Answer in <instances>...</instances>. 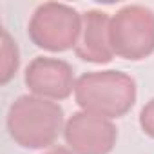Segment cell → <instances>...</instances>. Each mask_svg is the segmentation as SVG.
I'll list each match as a JSON object with an SVG mask.
<instances>
[{
  "label": "cell",
  "mask_w": 154,
  "mask_h": 154,
  "mask_svg": "<svg viewBox=\"0 0 154 154\" xmlns=\"http://www.w3.org/2000/svg\"><path fill=\"white\" fill-rule=\"evenodd\" d=\"M6 125L11 140L22 149H47L63 132V109L56 102L22 94L9 105Z\"/></svg>",
  "instance_id": "obj_1"
},
{
  "label": "cell",
  "mask_w": 154,
  "mask_h": 154,
  "mask_svg": "<svg viewBox=\"0 0 154 154\" xmlns=\"http://www.w3.org/2000/svg\"><path fill=\"white\" fill-rule=\"evenodd\" d=\"M138 89L123 71H91L76 78L74 100L85 112L109 120L125 116L136 103Z\"/></svg>",
  "instance_id": "obj_2"
},
{
  "label": "cell",
  "mask_w": 154,
  "mask_h": 154,
  "mask_svg": "<svg viewBox=\"0 0 154 154\" xmlns=\"http://www.w3.org/2000/svg\"><path fill=\"white\" fill-rule=\"evenodd\" d=\"M82 20L84 17L69 4L44 2L29 18L27 36L38 49L63 53L74 49L78 44Z\"/></svg>",
  "instance_id": "obj_3"
},
{
  "label": "cell",
  "mask_w": 154,
  "mask_h": 154,
  "mask_svg": "<svg viewBox=\"0 0 154 154\" xmlns=\"http://www.w3.org/2000/svg\"><path fill=\"white\" fill-rule=\"evenodd\" d=\"M109 38L114 56L140 62L154 53V11L141 4L120 8L111 17Z\"/></svg>",
  "instance_id": "obj_4"
},
{
  "label": "cell",
  "mask_w": 154,
  "mask_h": 154,
  "mask_svg": "<svg viewBox=\"0 0 154 154\" xmlns=\"http://www.w3.org/2000/svg\"><path fill=\"white\" fill-rule=\"evenodd\" d=\"M63 140L74 154H111L118 141V129L109 118L78 111L65 122Z\"/></svg>",
  "instance_id": "obj_5"
},
{
  "label": "cell",
  "mask_w": 154,
  "mask_h": 154,
  "mask_svg": "<svg viewBox=\"0 0 154 154\" xmlns=\"http://www.w3.org/2000/svg\"><path fill=\"white\" fill-rule=\"evenodd\" d=\"M24 82L27 89L40 98L60 102L74 93V71L72 65L62 58L36 56L26 67Z\"/></svg>",
  "instance_id": "obj_6"
},
{
  "label": "cell",
  "mask_w": 154,
  "mask_h": 154,
  "mask_svg": "<svg viewBox=\"0 0 154 154\" xmlns=\"http://www.w3.org/2000/svg\"><path fill=\"white\" fill-rule=\"evenodd\" d=\"M82 17H84L82 33L78 38V44L74 47L76 56L84 62L98 63V65L112 62L114 53L109 38L111 17L100 9H89Z\"/></svg>",
  "instance_id": "obj_7"
},
{
  "label": "cell",
  "mask_w": 154,
  "mask_h": 154,
  "mask_svg": "<svg viewBox=\"0 0 154 154\" xmlns=\"http://www.w3.org/2000/svg\"><path fill=\"white\" fill-rule=\"evenodd\" d=\"M20 65V53L17 42L11 38L8 29H2V72H0V84H9Z\"/></svg>",
  "instance_id": "obj_8"
},
{
  "label": "cell",
  "mask_w": 154,
  "mask_h": 154,
  "mask_svg": "<svg viewBox=\"0 0 154 154\" xmlns=\"http://www.w3.org/2000/svg\"><path fill=\"white\" fill-rule=\"evenodd\" d=\"M138 122H140L141 131H143L149 138L154 140V98H150V100L143 105V109L140 111Z\"/></svg>",
  "instance_id": "obj_9"
},
{
  "label": "cell",
  "mask_w": 154,
  "mask_h": 154,
  "mask_svg": "<svg viewBox=\"0 0 154 154\" xmlns=\"http://www.w3.org/2000/svg\"><path fill=\"white\" fill-rule=\"evenodd\" d=\"M44 154H74V152L71 149H67V147H54V149H49Z\"/></svg>",
  "instance_id": "obj_10"
}]
</instances>
